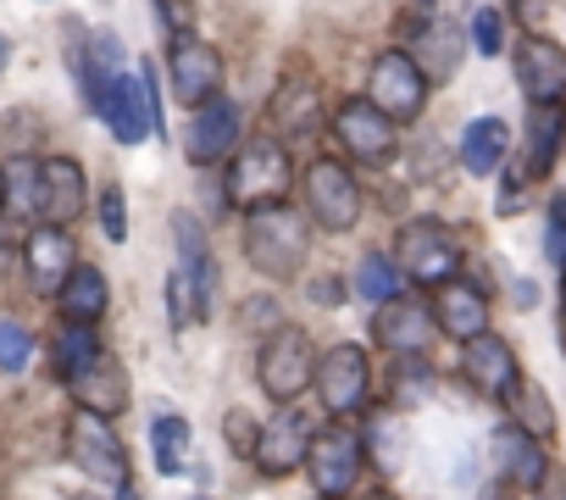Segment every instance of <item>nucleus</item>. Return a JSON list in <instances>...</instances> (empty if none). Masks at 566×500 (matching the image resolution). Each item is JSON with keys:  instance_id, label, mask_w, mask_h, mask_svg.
Returning <instances> with one entry per match:
<instances>
[{"instance_id": "f3484780", "label": "nucleus", "mask_w": 566, "mask_h": 500, "mask_svg": "<svg viewBox=\"0 0 566 500\" xmlns=\"http://www.w3.org/2000/svg\"><path fill=\"white\" fill-rule=\"evenodd\" d=\"M373 340H378L389 356H422V351L439 340V329H433V312H428L422 301L395 295V301L378 306V317H373Z\"/></svg>"}, {"instance_id": "1a4fd4ad", "label": "nucleus", "mask_w": 566, "mask_h": 500, "mask_svg": "<svg viewBox=\"0 0 566 500\" xmlns=\"http://www.w3.org/2000/svg\"><path fill=\"white\" fill-rule=\"evenodd\" d=\"M67 456L95 483H112V489L134 483V467H128V450H123L117 428L106 417H95V412H73V423H67Z\"/></svg>"}, {"instance_id": "412c9836", "label": "nucleus", "mask_w": 566, "mask_h": 500, "mask_svg": "<svg viewBox=\"0 0 566 500\" xmlns=\"http://www.w3.org/2000/svg\"><path fill=\"white\" fill-rule=\"evenodd\" d=\"M433 329L444 334V340H478V334H489V295L478 290V284H467V279H450V284H439L433 290Z\"/></svg>"}, {"instance_id": "f03ea898", "label": "nucleus", "mask_w": 566, "mask_h": 500, "mask_svg": "<svg viewBox=\"0 0 566 500\" xmlns=\"http://www.w3.org/2000/svg\"><path fill=\"white\" fill-rule=\"evenodd\" d=\"M312 228L295 206H255L244 211V257L266 279H295L306 268Z\"/></svg>"}, {"instance_id": "2f4dec72", "label": "nucleus", "mask_w": 566, "mask_h": 500, "mask_svg": "<svg viewBox=\"0 0 566 500\" xmlns=\"http://www.w3.org/2000/svg\"><path fill=\"white\" fill-rule=\"evenodd\" d=\"M361 434V450H367V461H378L384 472H395L400 467V456H406V434H400V423H395V412H378L367 428H356Z\"/></svg>"}, {"instance_id": "a19ab883", "label": "nucleus", "mask_w": 566, "mask_h": 500, "mask_svg": "<svg viewBox=\"0 0 566 500\" xmlns=\"http://www.w3.org/2000/svg\"><path fill=\"white\" fill-rule=\"evenodd\" d=\"M228 445H233L239 456H250V450H255V423H250V412H239V406L228 412Z\"/></svg>"}, {"instance_id": "72a5a7b5", "label": "nucleus", "mask_w": 566, "mask_h": 500, "mask_svg": "<svg viewBox=\"0 0 566 500\" xmlns=\"http://www.w3.org/2000/svg\"><path fill=\"white\" fill-rule=\"evenodd\" d=\"M34 356V334L18 317H0V373H23Z\"/></svg>"}, {"instance_id": "3c124183", "label": "nucleus", "mask_w": 566, "mask_h": 500, "mask_svg": "<svg viewBox=\"0 0 566 500\" xmlns=\"http://www.w3.org/2000/svg\"><path fill=\"white\" fill-rule=\"evenodd\" d=\"M0 62H7V45H0Z\"/></svg>"}, {"instance_id": "9b49d317", "label": "nucleus", "mask_w": 566, "mask_h": 500, "mask_svg": "<svg viewBox=\"0 0 566 500\" xmlns=\"http://www.w3.org/2000/svg\"><path fill=\"white\" fill-rule=\"evenodd\" d=\"M84 206H90V184H84V167L73 156L34 162V222L67 228L73 217H84Z\"/></svg>"}, {"instance_id": "6e6552de", "label": "nucleus", "mask_w": 566, "mask_h": 500, "mask_svg": "<svg viewBox=\"0 0 566 500\" xmlns=\"http://www.w3.org/2000/svg\"><path fill=\"white\" fill-rule=\"evenodd\" d=\"M306 222L328 228V233H350L361 222V184L345 162H312L306 167Z\"/></svg>"}, {"instance_id": "dca6fc26", "label": "nucleus", "mask_w": 566, "mask_h": 500, "mask_svg": "<svg viewBox=\"0 0 566 500\" xmlns=\"http://www.w3.org/2000/svg\"><path fill=\"white\" fill-rule=\"evenodd\" d=\"M239 128H244V117H239V106H233L228 95L206 101V106L189 117V134H184L189 162H195V167H217V162H228V156L239 150Z\"/></svg>"}, {"instance_id": "8fccbe9b", "label": "nucleus", "mask_w": 566, "mask_h": 500, "mask_svg": "<svg viewBox=\"0 0 566 500\" xmlns=\"http://www.w3.org/2000/svg\"><path fill=\"white\" fill-rule=\"evenodd\" d=\"M560 301H566V268H560Z\"/></svg>"}, {"instance_id": "a18cd8bd", "label": "nucleus", "mask_w": 566, "mask_h": 500, "mask_svg": "<svg viewBox=\"0 0 566 500\" xmlns=\"http://www.w3.org/2000/svg\"><path fill=\"white\" fill-rule=\"evenodd\" d=\"M117 500H145V494H139L134 483H123V489H117Z\"/></svg>"}, {"instance_id": "aec40b11", "label": "nucleus", "mask_w": 566, "mask_h": 500, "mask_svg": "<svg viewBox=\"0 0 566 500\" xmlns=\"http://www.w3.org/2000/svg\"><path fill=\"white\" fill-rule=\"evenodd\" d=\"M23 268H29V284L40 295H56L67 284V273L78 268V250H73V233L67 228H45L34 222V233L23 239Z\"/></svg>"}, {"instance_id": "2eb2a0df", "label": "nucleus", "mask_w": 566, "mask_h": 500, "mask_svg": "<svg viewBox=\"0 0 566 500\" xmlns=\"http://www.w3.org/2000/svg\"><path fill=\"white\" fill-rule=\"evenodd\" d=\"M167 79H172V95L200 112L206 101L222 95V56H217V45H206V40H172L167 45Z\"/></svg>"}, {"instance_id": "f8f14e48", "label": "nucleus", "mask_w": 566, "mask_h": 500, "mask_svg": "<svg viewBox=\"0 0 566 500\" xmlns=\"http://www.w3.org/2000/svg\"><path fill=\"white\" fill-rule=\"evenodd\" d=\"M266 117H272V128H266L272 139H312V134H323V117H328L323 84L312 73H283V84L266 101Z\"/></svg>"}, {"instance_id": "09e8293b", "label": "nucleus", "mask_w": 566, "mask_h": 500, "mask_svg": "<svg viewBox=\"0 0 566 500\" xmlns=\"http://www.w3.org/2000/svg\"><path fill=\"white\" fill-rule=\"evenodd\" d=\"M411 7H417V12H428V7H439V0H411Z\"/></svg>"}, {"instance_id": "a211bd4d", "label": "nucleus", "mask_w": 566, "mask_h": 500, "mask_svg": "<svg viewBox=\"0 0 566 500\" xmlns=\"http://www.w3.org/2000/svg\"><path fill=\"white\" fill-rule=\"evenodd\" d=\"M461 378H467L478 395L505 400V395L516 389L522 367H516V351H511L500 334H478V340H467V345H461Z\"/></svg>"}, {"instance_id": "393cba45", "label": "nucleus", "mask_w": 566, "mask_h": 500, "mask_svg": "<svg viewBox=\"0 0 566 500\" xmlns=\"http://www.w3.org/2000/svg\"><path fill=\"white\" fill-rule=\"evenodd\" d=\"M101 117H106V128H112V139H117V145H139V139L150 134L145 90H139V79H134V73H117V79L106 84Z\"/></svg>"}, {"instance_id": "9d476101", "label": "nucleus", "mask_w": 566, "mask_h": 500, "mask_svg": "<svg viewBox=\"0 0 566 500\" xmlns=\"http://www.w3.org/2000/svg\"><path fill=\"white\" fill-rule=\"evenodd\" d=\"M373 112H384L395 128L400 123H411L417 112H422V101H428V79L411 67V56L406 51H384L378 62H373V73H367V95H361Z\"/></svg>"}, {"instance_id": "4468645a", "label": "nucleus", "mask_w": 566, "mask_h": 500, "mask_svg": "<svg viewBox=\"0 0 566 500\" xmlns=\"http://www.w3.org/2000/svg\"><path fill=\"white\" fill-rule=\"evenodd\" d=\"M334 134H339L345 156L361 162V167H384V162L395 156V145H400V128H395L384 112H373L361 95L334 112Z\"/></svg>"}, {"instance_id": "a878e982", "label": "nucleus", "mask_w": 566, "mask_h": 500, "mask_svg": "<svg viewBox=\"0 0 566 500\" xmlns=\"http://www.w3.org/2000/svg\"><path fill=\"white\" fill-rule=\"evenodd\" d=\"M106 306H112V295H106V273L90 268V262H78V268L67 273V284L56 290V312H62V323L95 329V323L106 317Z\"/></svg>"}, {"instance_id": "7ed1b4c3", "label": "nucleus", "mask_w": 566, "mask_h": 500, "mask_svg": "<svg viewBox=\"0 0 566 500\" xmlns=\"http://www.w3.org/2000/svg\"><path fill=\"white\" fill-rule=\"evenodd\" d=\"M395 273L400 279H411V284H422V290H439V284H450L455 273H461V262H467V250H461V233L450 228V222H439V217H417V222H406L400 233H395Z\"/></svg>"}, {"instance_id": "5701e85b", "label": "nucleus", "mask_w": 566, "mask_h": 500, "mask_svg": "<svg viewBox=\"0 0 566 500\" xmlns=\"http://www.w3.org/2000/svg\"><path fill=\"white\" fill-rule=\"evenodd\" d=\"M67 389H73L78 412H95V417H106V423H112V417L128 406V367H123L112 351H101V356H95V362H90Z\"/></svg>"}, {"instance_id": "4c0bfd02", "label": "nucleus", "mask_w": 566, "mask_h": 500, "mask_svg": "<svg viewBox=\"0 0 566 500\" xmlns=\"http://www.w3.org/2000/svg\"><path fill=\"white\" fill-rule=\"evenodd\" d=\"M101 228H106V239H128V206H123V189H101Z\"/></svg>"}, {"instance_id": "37998d69", "label": "nucleus", "mask_w": 566, "mask_h": 500, "mask_svg": "<svg viewBox=\"0 0 566 500\" xmlns=\"http://www.w3.org/2000/svg\"><path fill=\"white\" fill-rule=\"evenodd\" d=\"M312 301L317 306H339L345 301V284L339 279H312Z\"/></svg>"}, {"instance_id": "ea45409f", "label": "nucleus", "mask_w": 566, "mask_h": 500, "mask_svg": "<svg viewBox=\"0 0 566 500\" xmlns=\"http://www.w3.org/2000/svg\"><path fill=\"white\" fill-rule=\"evenodd\" d=\"M544 244H549V257L566 268V195L549 200V233H544Z\"/></svg>"}, {"instance_id": "f257e3e1", "label": "nucleus", "mask_w": 566, "mask_h": 500, "mask_svg": "<svg viewBox=\"0 0 566 500\" xmlns=\"http://www.w3.org/2000/svg\"><path fill=\"white\" fill-rule=\"evenodd\" d=\"M290 184H295L290 145L272 139V134H250V139H239V150H233V162H228L222 195H228L233 206L255 211V206H283Z\"/></svg>"}, {"instance_id": "c9c22d12", "label": "nucleus", "mask_w": 566, "mask_h": 500, "mask_svg": "<svg viewBox=\"0 0 566 500\" xmlns=\"http://www.w3.org/2000/svg\"><path fill=\"white\" fill-rule=\"evenodd\" d=\"M472 45H478L483 56H500V51H505V18H500L494 7L472 12Z\"/></svg>"}, {"instance_id": "c756f323", "label": "nucleus", "mask_w": 566, "mask_h": 500, "mask_svg": "<svg viewBox=\"0 0 566 500\" xmlns=\"http://www.w3.org/2000/svg\"><path fill=\"white\" fill-rule=\"evenodd\" d=\"M189 417H178V412H156L150 417V450H156V467L167 472V478H178L184 472V456H189Z\"/></svg>"}, {"instance_id": "0eeeda50", "label": "nucleus", "mask_w": 566, "mask_h": 500, "mask_svg": "<svg viewBox=\"0 0 566 500\" xmlns=\"http://www.w3.org/2000/svg\"><path fill=\"white\" fill-rule=\"evenodd\" d=\"M317 428H323V423H312L306 406H277V412L255 428V450H250L255 472H261V478H290L295 467H306V450H312V434H317Z\"/></svg>"}, {"instance_id": "b1692460", "label": "nucleus", "mask_w": 566, "mask_h": 500, "mask_svg": "<svg viewBox=\"0 0 566 500\" xmlns=\"http://www.w3.org/2000/svg\"><path fill=\"white\" fill-rule=\"evenodd\" d=\"M494 461H500V478H505V483H516V489H538V483H544V472H549L544 445H538L533 434H522L516 423L494 428Z\"/></svg>"}, {"instance_id": "7c9ffc66", "label": "nucleus", "mask_w": 566, "mask_h": 500, "mask_svg": "<svg viewBox=\"0 0 566 500\" xmlns=\"http://www.w3.org/2000/svg\"><path fill=\"white\" fill-rule=\"evenodd\" d=\"M505 406L516 412V428H522V434H533L538 445H544V434H555V412H549V400L538 395V384H533V378H516V389L505 395Z\"/></svg>"}, {"instance_id": "4be33fe9", "label": "nucleus", "mask_w": 566, "mask_h": 500, "mask_svg": "<svg viewBox=\"0 0 566 500\" xmlns=\"http://www.w3.org/2000/svg\"><path fill=\"white\" fill-rule=\"evenodd\" d=\"M172 233H178V250H184L178 273H184L189 290H195V317H211V312H217V284H222V273H217V262H211L206 228H200L189 211H178V217H172Z\"/></svg>"}, {"instance_id": "49530a36", "label": "nucleus", "mask_w": 566, "mask_h": 500, "mask_svg": "<svg viewBox=\"0 0 566 500\" xmlns=\"http://www.w3.org/2000/svg\"><path fill=\"white\" fill-rule=\"evenodd\" d=\"M0 211H7V162H0Z\"/></svg>"}, {"instance_id": "79ce46f5", "label": "nucleus", "mask_w": 566, "mask_h": 500, "mask_svg": "<svg viewBox=\"0 0 566 500\" xmlns=\"http://www.w3.org/2000/svg\"><path fill=\"white\" fill-rule=\"evenodd\" d=\"M544 12H549V0H511V18H516L522 29H538Z\"/></svg>"}, {"instance_id": "473e14b6", "label": "nucleus", "mask_w": 566, "mask_h": 500, "mask_svg": "<svg viewBox=\"0 0 566 500\" xmlns=\"http://www.w3.org/2000/svg\"><path fill=\"white\" fill-rule=\"evenodd\" d=\"M356 295H367L373 306L400 295V273H395V262L384 257V250H367V257L356 262Z\"/></svg>"}, {"instance_id": "e433bc0d", "label": "nucleus", "mask_w": 566, "mask_h": 500, "mask_svg": "<svg viewBox=\"0 0 566 500\" xmlns=\"http://www.w3.org/2000/svg\"><path fill=\"white\" fill-rule=\"evenodd\" d=\"M156 18H161L167 40H195V7L189 0H156Z\"/></svg>"}, {"instance_id": "cd10ccee", "label": "nucleus", "mask_w": 566, "mask_h": 500, "mask_svg": "<svg viewBox=\"0 0 566 500\" xmlns=\"http://www.w3.org/2000/svg\"><path fill=\"white\" fill-rule=\"evenodd\" d=\"M461 162H467V173L489 178V173L505 162V123H500V117H478V123L461 134Z\"/></svg>"}, {"instance_id": "c85d7f7f", "label": "nucleus", "mask_w": 566, "mask_h": 500, "mask_svg": "<svg viewBox=\"0 0 566 500\" xmlns=\"http://www.w3.org/2000/svg\"><path fill=\"white\" fill-rule=\"evenodd\" d=\"M101 351H106V345H101V334H95V329L67 323V329L56 334V345H51V367H56V378H62V384H73V378H78Z\"/></svg>"}, {"instance_id": "6ab92c4d", "label": "nucleus", "mask_w": 566, "mask_h": 500, "mask_svg": "<svg viewBox=\"0 0 566 500\" xmlns=\"http://www.w3.org/2000/svg\"><path fill=\"white\" fill-rule=\"evenodd\" d=\"M516 84L533 106H560L566 95V51L544 34H527L516 45Z\"/></svg>"}, {"instance_id": "58836bf2", "label": "nucleus", "mask_w": 566, "mask_h": 500, "mask_svg": "<svg viewBox=\"0 0 566 500\" xmlns=\"http://www.w3.org/2000/svg\"><path fill=\"white\" fill-rule=\"evenodd\" d=\"M167 317H172V329H184V323H195V290H189V279L172 268V279H167Z\"/></svg>"}, {"instance_id": "de8ad7c7", "label": "nucleus", "mask_w": 566, "mask_h": 500, "mask_svg": "<svg viewBox=\"0 0 566 500\" xmlns=\"http://www.w3.org/2000/svg\"><path fill=\"white\" fill-rule=\"evenodd\" d=\"M367 500H400V494H395V489H373Z\"/></svg>"}, {"instance_id": "20e7f679", "label": "nucleus", "mask_w": 566, "mask_h": 500, "mask_svg": "<svg viewBox=\"0 0 566 500\" xmlns=\"http://www.w3.org/2000/svg\"><path fill=\"white\" fill-rule=\"evenodd\" d=\"M312 373H317V351H312L306 329H295V323H277V329L266 334L261 356H255V378H261L266 400H277V406H295V400L306 395Z\"/></svg>"}, {"instance_id": "423d86ee", "label": "nucleus", "mask_w": 566, "mask_h": 500, "mask_svg": "<svg viewBox=\"0 0 566 500\" xmlns=\"http://www.w3.org/2000/svg\"><path fill=\"white\" fill-rule=\"evenodd\" d=\"M312 389H317V406L328 417H356L367 412L373 400V362L361 345H334L328 356H317V373H312Z\"/></svg>"}, {"instance_id": "ddd939ff", "label": "nucleus", "mask_w": 566, "mask_h": 500, "mask_svg": "<svg viewBox=\"0 0 566 500\" xmlns=\"http://www.w3.org/2000/svg\"><path fill=\"white\" fill-rule=\"evenodd\" d=\"M400 51L411 56V67L422 73V79H450L455 67H461V51H467V40H461V29L455 23H444V18H428V12H411L406 23H400Z\"/></svg>"}, {"instance_id": "bb28decb", "label": "nucleus", "mask_w": 566, "mask_h": 500, "mask_svg": "<svg viewBox=\"0 0 566 500\" xmlns=\"http://www.w3.org/2000/svg\"><path fill=\"white\" fill-rule=\"evenodd\" d=\"M560 139H566V112L560 106H533L527 112V139H522V178H544Z\"/></svg>"}, {"instance_id": "f704fd0d", "label": "nucleus", "mask_w": 566, "mask_h": 500, "mask_svg": "<svg viewBox=\"0 0 566 500\" xmlns=\"http://www.w3.org/2000/svg\"><path fill=\"white\" fill-rule=\"evenodd\" d=\"M389 378L400 384V400H422V395H428V384H433V373H428V362H422V356H395Z\"/></svg>"}, {"instance_id": "39448f33", "label": "nucleus", "mask_w": 566, "mask_h": 500, "mask_svg": "<svg viewBox=\"0 0 566 500\" xmlns=\"http://www.w3.org/2000/svg\"><path fill=\"white\" fill-rule=\"evenodd\" d=\"M306 478L317 489V500H350V489L367 478V450H361V434L350 423H328L312 434V450H306Z\"/></svg>"}, {"instance_id": "c03bdc74", "label": "nucleus", "mask_w": 566, "mask_h": 500, "mask_svg": "<svg viewBox=\"0 0 566 500\" xmlns=\"http://www.w3.org/2000/svg\"><path fill=\"white\" fill-rule=\"evenodd\" d=\"M12 257H18V250H12V239H0V268H7Z\"/></svg>"}]
</instances>
